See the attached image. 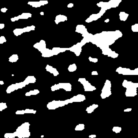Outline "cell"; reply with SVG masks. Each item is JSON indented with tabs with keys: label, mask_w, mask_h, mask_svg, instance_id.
Segmentation results:
<instances>
[{
	"label": "cell",
	"mask_w": 138,
	"mask_h": 138,
	"mask_svg": "<svg viewBox=\"0 0 138 138\" xmlns=\"http://www.w3.org/2000/svg\"><path fill=\"white\" fill-rule=\"evenodd\" d=\"M36 81V78L33 76H28L23 81L24 84L26 85H28L29 84H33Z\"/></svg>",
	"instance_id": "20"
},
{
	"label": "cell",
	"mask_w": 138,
	"mask_h": 138,
	"mask_svg": "<svg viewBox=\"0 0 138 138\" xmlns=\"http://www.w3.org/2000/svg\"><path fill=\"white\" fill-rule=\"evenodd\" d=\"M85 128V125L83 123H80L76 126L75 127V130H78V131H80V130H84Z\"/></svg>",
	"instance_id": "32"
},
{
	"label": "cell",
	"mask_w": 138,
	"mask_h": 138,
	"mask_svg": "<svg viewBox=\"0 0 138 138\" xmlns=\"http://www.w3.org/2000/svg\"><path fill=\"white\" fill-rule=\"evenodd\" d=\"M40 91L38 90H31L30 91H29L28 92H27L25 93V96H31L32 95H37V94L39 93Z\"/></svg>",
	"instance_id": "28"
},
{
	"label": "cell",
	"mask_w": 138,
	"mask_h": 138,
	"mask_svg": "<svg viewBox=\"0 0 138 138\" xmlns=\"http://www.w3.org/2000/svg\"><path fill=\"white\" fill-rule=\"evenodd\" d=\"M61 88L64 89L66 91L70 92L72 90V85L69 83H60L51 86V90L52 91H55Z\"/></svg>",
	"instance_id": "6"
},
{
	"label": "cell",
	"mask_w": 138,
	"mask_h": 138,
	"mask_svg": "<svg viewBox=\"0 0 138 138\" xmlns=\"http://www.w3.org/2000/svg\"><path fill=\"white\" fill-rule=\"evenodd\" d=\"M68 20V17L66 16L63 15H58L56 16L54 22L56 23V24H58L59 23L61 22H65Z\"/></svg>",
	"instance_id": "21"
},
{
	"label": "cell",
	"mask_w": 138,
	"mask_h": 138,
	"mask_svg": "<svg viewBox=\"0 0 138 138\" xmlns=\"http://www.w3.org/2000/svg\"><path fill=\"white\" fill-rule=\"evenodd\" d=\"M48 1H45V0H42L39 2H29L28 3V4H29L31 6H32L34 8H38L42 5H44L48 4Z\"/></svg>",
	"instance_id": "13"
},
{
	"label": "cell",
	"mask_w": 138,
	"mask_h": 138,
	"mask_svg": "<svg viewBox=\"0 0 138 138\" xmlns=\"http://www.w3.org/2000/svg\"><path fill=\"white\" fill-rule=\"evenodd\" d=\"M45 69H46V70L48 72L53 74V75L54 76V77H56V76L59 75V72L57 71V69L53 68V67L50 66V65H46V67H45Z\"/></svg>",
	"instance_id": "15"
},
{
	"label": "cell",
	"mask_w": 138,
	"mask_h": 138,
	"mask_svg": "<svg viewBox=\"0 0 138 138\" xmlns=\"http://www.w3.org/2000/svg\"><path fill=\"white\" fill-rule=\"evenodd\" d=\"M113 132H115V133H119L121 131V127H120L118 126H114L112 129Z\"/></svg>",
	"instance_id": "33"
},
{
	"label": "cell",
	"mask_w": 138,
	"mask_h": 138,
	"mask_svg": "<svg viewBox=\"0 0 138 138\" xmlns=\"http://www.w3.org/2000/svg\"><path fill=\"white\" fill-rule=\"evenodd\" d=\"M35 26H34V25H31V26H28L27 27H25V28H23V29H24V32H30L32 30H34L35 29Z\"/></svg>",
	"instance_id": "31"
},
{
	"label": "cell",
	"mask_w": 138,
	"mask_h": 138,
	"mask_svg": "<svg viewBox=\"0 0 138 138\" xmlns=\"http://www.w3.org/2000/svg\"><path fill=\"white\" fill-rule=\"evenodd\" d=\"M19 90V88H17V86L16 84H12L10 85V86H9L8 87V88H7V90H6V92L7 93H11L12 92H14L16 90Z\"/></svg>",
	"instance_id": "22"
},
{
	"label": "cell",
	"mask_w": 138,
	"mask_h": 138,
	"mask_svg": "<svg viewBox=\"0 0 138 138\" xmlns=\"http://www.w3.org/2000/svg\"><path fill=\"white\" fill-rule=\"evenodd\" d=\"M109 21H110V19H105V21H104V22H105V23H108Z\"/></svg>",
	"instance_id": "48"
},
{
	"label": "cell",
	"mask_w": 138,
	"mask_h": 138,
	"mask_svg": "<svg viewBox=\"0 0 138 138\" xmlns=\"http://www.w3.org/2000/svg\"><path fill=\"white\" fill-rule=\"evenodd\" d=\"M36 111L34 110H32V109H29L27 108L26 110H25V112L26 114L28 113H32V114H35L36 113Z\"/></svg>",
	"instance_id": "36"
},
{
	"label": "cell",
	"mask_w": 138,
	"mask_h": 138,
	"mask_svg": "<svg viewBox=\"0 0 138 138\" xmlns=\"http://www.w3.org/2000/svg\"><path fill=\"white\" fill-rule=\"evenodd\" d=\"M41 54L42 56L43 57H50L54 56L52 50L48 48L45 49L44 51L41 52Z\"/></svg>",
	"instance_id": "18"
},
{
	"label": "cell",
	"mask_w": 138,
	"mask_h": 138,
	"mask_svg": "<svg viewBox=\"0 0 138 138\" xmlns=\"http://www.w3.org/2000/svg\"><path fill=\"white\" fill-rule=\"evenodd\" d=\"M101 17V16L99 13L96 14H92L89 17L88 19L85 20V22L86 23H91L94 21H97Z\"/></svg>",
	"instance_id": "16"
},
{
	"label": "cell",
	"mask_w": 138,
	"mask_h": 138,
	"mask_svg": "<svg viewBox=\"0 0 138 138\" xmlns=\"http://www.w3.org/2000/svg\"><path fill=\"white\" fill-rule=\"evenodd\" d=\"M19 56L17 54H14L9 58V61H10L11 63H15L19 60Z\"/></svg>",
	"instance_id": "27"
},
{
	"label": "cell",
	"mask_w": 138,
	"mask_h": 138,
	"mask_svg": "<svg viewBox=\"0 0 138 138\" xmlns=\"http://www.w3.org/2000/svg\"><path fill=\"white\" fill-rule=\"evenodd\" d=\"M101 51H102V54L104 55L107 56L108 57H112L113 58H117L119 56L118 54H117V52H115V51H112L110 48L105 49H103Z\"/></svg>",
	"instance_id": "11"
},
{
	"label": "cell",
	"mask_w": 138,
	"mask_h": 138,
	"mask_svg": "<svg viewBox=\"0 0 138 138\" xmlns=\"http://www.w3.org/2000/svg\"><path fill=\"white\" fill-rule=\"evenodd\" d=\"M30 123L26 122L23 123L22 125L17 128L16 132L19 138H29L30 136V132L29 130Z\"/></svg>",
	"instance_id": "3"
},
{
	"label": "cell",
	"mask_w": 138,
	"mask_h": 138,
	"mask_svg": "<svg viewBox=\"0 0 138 138\" xmlns=\"http://www.w3.org/2000/svg\"><path fill=\"white\" fill-rule=\"evenodd\" d=\"M131 111H132V108H126V109H125V110H124L123 111H124L125 112H128Z\"/></svg>",
	"instance_id": "44"
},
{
	"label": "cell",
	"mask_w": 138,
	"mask_h": 138,
	"mask_svg": "<svg viewBox=\"0 0 138 138\" xmlns=\"http://www.w3.org/2000/svg\"><path fill=\"white\" fill-rule=\"evenodd\" d=\"M122 36L123 34L120 30L102 31L100 33L93 34L90 42L95 44L102 50L109 48L110 45L113 44L115 41Z\"/></svg>",
	"instance_id": "1"
},
{
	"label": "cell",
	"mask_w": 138,
	"mask_h": 138,
	"mask_svg": "<svg viewBox=\"0 0 138 138\" xmlns=\"http://www.w3.org/2000/svg\"><path fill=\"white\" fill-rule=\"evenodd\" d=\"M7 42V39H5L4 36H1L0 37V44H3L4 43H5Z\"/></svg>",
	"instance_id": "39"
},
{
	"label": "cell",
	"mask_w": 138,
	"mask_h": 138,
	"mask_svg": "<svg viewBox=\"0 0 138 138\" xmlns=\"http://www.w3.org/2000/svg\"><path fill=\"white\" fill-rule=\"evenodd\" d=\"M34 48L37 49L39 52H42L45 49H46V42L44 40H41L39 42L36 43L34 45Z\"/></svg>",
	"instance_id": "12"
},
{
	"label": "cell",
	"mask_w": 138,
	"mask_h": 138,
	"mask_svg": "<svg viewBox=\"0 0 138 138\" xmlns=\"http://www.w3.org/2000/svg\"><path fill=\"white\" fill-rule=\"evenodd\" d=\"M96 137H97V136H96V135H95V134H91V135H89V138H94Z\"/></svg>",
	"instance_id": "47"
},
{
	"label": "cell",
	"mask_w": 138,
	"mask_h": 138,
	"mask_svg": "<svg viewBox=\"0 0 138 138\" xmlns=\"http://www.w3.org/2000/svg\"><path fill=\"white\" fill-rule=\"evenodd\" d=\"M4 84V83L3 82V81H2V80L0 81V85H3Z\"/></svg>",
	"instance_id": "49"
},
{
	"label": "cell",
	"mask_w": 138,
	"mask_h": 138,
	"mask_svg": "<svg viewBox=\"0 0 138 138\" xmlns=\"http://www.w3.org/2000/svg\"><path fill=\"white\" fill-rule=\"evenodd\" d=\"M7 108V105L6 103H0V111H2L3 110Z\"/></svg>",
	"instance_id": "34"
},
{
	"label": "cell",
	"mask_w": 138,
	"mask_h": 138,
	"mask_svg": "<svg viewBox=\"0 0 138 138\" xmlns=\"http://www.w3.org/2000/svg\"><path fill=\"white\" fill-rule=\"evenodd\" d=\"M111 94V83L110 80L107 79L105 81L104 85L102 91H101L100 94L101 98L103 99H104L110 97Z\"/></svg>",
	"instance_id": "5"
},
{
	"label": "cell",
	"mask_w": 138,
	"mask_h": 138,
	"mask_svg": "<svg viewBox=\"0 0 138 138\" xmlns=\"http://www.w3.org/2000/svg\"><path fill=\"white\" fill-rule=\"evenodd\" d=\"M19 19H28L29 18L32 17V14L31 13H23L21 15H19Z\"/></svg>",
	"instance_id": "25"
},
{
	"label": "cell",
	"mask_w": 138,
	"mask_h": 138,
	"mask_svg": "<svg viewBox=\"0 0 138 138\" xmlns=\"http://www.w3.org/2000/svg\"><path fill=\"white\" fill-rule=\"evenodd\" d=\"M76 32L82 34V36L85 35V34H88V32L87 29L86 28V27L84 25L81 24H79L77 25L76 28Z\"/></svg>",
	"instance_id": "14"
},
{
	"label": "cell",
	"mask_w": 138,
	"mask_h": 138,
	"mask_svg": "<svg viewBox=\"0 0 138 138\" xmlns=\"http://www.w3.org/2000/svg\"><path fill=\"white\" fill-rule=\"evenodd\" d=\"M72 103H73V101H72V98L69 99L65 100H53L49 103L47 104L46 107L49 110H54L60 107H63L65 105Z\"/></svg>",
	"instance_id": "4"
},
{
	"label": "cell",
	"mask_w": 138,
	"mask_h": 138,
	"mask_svg": "<svg viewBox=\"0 0 138 138\" xmlns=\"http://www.w3.org/2000/svg\"><path fill=\"white\" fill-rule=\"evenodd\" d=\"M16 85H17V88L19 89H21V88H22L26 86V85L24 84V83L23 82H21V83H16Z\"/></svg>",
	"instance_id": "35"
},
{
	"label": "cell",
	"mask_w": 138,
	"mask_h": 138,
	"mask_svg": "<svg viewBox=\"0 0 138 138\" xmlns=\"http://www.w3.org/2000/svg\"><path fill=\"white\" fill-rule=\"evenodd\" d=\"M88 60L90 61L93 63H97L98 61V58H92L91 57H88Z\"/></svg>",
	"instance_id": "38"
},
{
	"label": "cell",
	"mask_w": 138,
	"mask_h": 138,
	"mask_svg": "<svg viewBox=\"0 0 138 138\" xmlns=\"http://www.w3.org/2000/svg\"><path fill=\"white\" fill-rule=\"evenodd\" d=\"M8 10V9H7L6 8H2L1 9V12H3V13H5V12H7V11Z\"/></svg>",
	"instance_id": "42"
},
{
	"label": "cell",
	"mask_w": 138,
	"mask_h": 138,
	"mask_svg": "<svg viewBox=\"0 0 138 138\" xmlns=\"http://www.w3.org/2000/svg\"><path fill=\"white\" fill-rule=\"evenodd\" d=\"M4 28V24L3 23H1L0 24V29H2Z\"/></svg>",
	"instance_id": "46"
},
{
	"label": "cell",
	"mask_w": 138,
	"mask_h": 138,
	"mask_svg": "<svg viewBox=\"0 0 138 138\" xmlns=\"http://www.w3.org/2000/svg\"><path fill=\"white\" fill-rule=\"evenodd\" d=\"M123 86L126 88L125 96L126 97H134L137 95V88H138V83H133L132 81L124 80L123 83Z\"/></svg>",
	"instance_id": "2"
},
{
	"label": "cell",
	"mask_w": 138,
	"mask_h": 138,
	"mask_svg": "<svg viewBox=\"0 0 138 138\" xmlns=\"http://www.w3.org/2000/svg\"><path fill=\"white\" fill-rule=\"evenodd\" d=\"M82 47L83 46L81 45L80 43H78L71 48H69V51L73 52L76 56H79L82 51Z\"/></svg>",
	"instance_id": "10"
},
{
	"label": "cell",
	"mask_w": 138,
	"mask_h": 138,
	"mask_svg": "<svg viewBox=\"0 0 138 138\" xmlns=\"http://www.w3.org/2000/svg\"><path fill=\"white\" fill-rule=\"evenodd\" d=\"M73 102H82L86 99V97L83 94H78L77 96H73L72 97Z\"/></svg>",
	"instance_id": "17"
},
{
	"label": "cell",
	"mask_w": 138,
	"mask_h": 138,
	"mask_svg": "<svg viewBox=\"0 0 138 138\" xmlns=\"http://www.w3.org/2000/svg\"><path fill=\"white\" fill-rule=\"evenodd\" d=\"M40 14H41V15H44V12H40Z\"/></svg>",
	"instance_id": "50"
},
{
	"label": "cell",
	"mask_w": 138,
	"mask_h": 138,
	"mask_svg": "<svg viewBox=\"0 0 138 138\" xmlns=\"http://www.w3.org/2000/svg\"><path fill=\"white\" fill-rule=\"evenodd\" d=\"M18 20H19V16H16V17H12L11 19V21H12V22H15L16 21H18Z\"/></svg>",
	"instance_id": "41"
},
{
	"label": "cell",
	"mask_w": 138,
	"mask_h": 138,
	"mask_svg": "<svg viewBox=\"0 0 138 138\" xmlns=\"http://www.w3.org/2000/svg\"><path fill=\"white\" fill-rule=\"evenodd\" d=\"M132 31L133 32H138V24H135L133 25L131 27Z\"/></svg>",
	"instance_id": "37"
},
{
	"label": "cell",
	"mask_w": 138,
	"mask_h": 138,
	"mask_svg": "<svg viewBox=\"0 0 138 138\" xmlns=\"http://www.w3.org/2000/svg\"><path fill=\"white\" fill-rule=\"evenodd\" d=\"M25 113V110H19L17 111L16 112V114H18V115H23V114H24Z\"/></svg>",
	"instance_id": "40"
},
{
	"label": "cell",
	"mask_w": 138,
	"mask_h": 138,
	"mask_svg": "<svg viewBox=\"0 0 138 138\" xmlns=\"http://www.w3.org/2000/svg\"><path fill=\"white\" fill-rule=\"evenodd\" d=\"M116 72L119 74L123 75H138V69L136 68L134 70H131L130 69L123 68L122 67H119L116 70Z\"/></svg>",
	"instance_id": "7"
},
{
	"label": "cell",
	"mask_w": 138,
	"mask_h": 138,
	"mask_svg": "<svg viewBox=\"0 0 138 138\" xmlns=\"http://www.w3.org/2000/svg\"><path fill=\"white\" fill-rule=\"evenodd\" d=\"M97 5L98 7L101 8V10L100 11L99 14L102 16L105 12H106V10L108 9H110L111 8H113V5L112 4L111 0H110V1H108V2H100L98 3L97 4Z\"/></svg>",
	"instance_id": "8"
},
{
	"label": "cell",
	"mask_w": 138,
	"mask_h": 138,
	"mask_svg": "<svg viewBox=\"0 0 138 138\" xmlns=\"http://www.w3.org/2000/svg\"><path fill=\"white\" fill-rule=\"evenodd\" d=\"M13 33L16 36H19L22 34L24 33V31L23 28H17L13 30Z\"/></svg>",
	"instance_id": "26"
},
{
	"label": "cell",
	"mask_w": 138,
	"mask_h": 138,
	"mask_svg": "<svg viewBox=\"0 0 138 138\" xmlns=\"http://www.w3.org/2000/svg\"><path fill=\"white\" fill-rule=\"evenodd\" d=\"M16 137H17L16 132H15L13 133H6L4 134L5 138H15Z\"/></svg>",
	"instance_id": "30"
},
{
	"label": "cell",
	"mask_w": 138,
	"mask_h": 138,
	"mask_svg": "<svg viewBox=\"0 0 138 138\" xmlns=\"http://www.w3.org/2000/svg\"><path fill=\"white\" fill-rule=\"evenodd\" d=\"M129 16V14L126 13L125 12H121L119 13V18L121 21H126Z\"/></svg>",
	"instance_id": "24"
},
{
	"label": "cell",
	"mask_w": 138,
	"mask_h": 138,
	"mask_svg": "<svg viewBox=\"0 0 138 138\" xmlns=\"http://www.w3.org/2000/svg\"><path fill=\"white\" fill-rule=\"evenodd\" d=\"M52 51L54 56L58 55L61 52H64L67 50H69V48H52Z\"/></svg>",
	"instance_id": "19"
},
{
	"label": "cell",
	"mask_w": 138,
	"mask_h": 138,
	"mask_svg": "<svg viewBox=\"0 0 138 138\" xmlns=\"http://www.w3.org/2000/svg\"><path fill=\"white\" fill-rule=\"evenodd\" d=\"M98 105L94 104L91 105V106L88 107L86 109V111L88 112V113H89V114L91 113L96 110V108H98Z\"/></svg>",
	"instance_id": "23"
},
{
	"label": "cell",
	"mask_w": 138,
	"mask_h": 138,
	"mask_svg": "<svg viewBox=\"0 0 138 138\" xmlns=\"http://www.w3.org/2000/svg\"><path fill=\"white\" fill-rule=\"evenodd\" d=\"M73 7V3H69L68 5V8H71Z\"/></svg>",
	"instance_id": "45"
},
{
	"label": "cell",
	"mask_w": 138,
	"mask_h": 138,
	"mask_svg": "<svg viewBox=\"0 0 138 138\" xmlns=\"http://www.w3.org/2000/svg\"><path fill=\"white\" fill-rule=\"evenodd\" d=\"M77 67L76 64H71L69 65V66L68 67V70L70 72L76 71L77 70Z\"/></svg>",
	"instance_id": "29"
},
{
	"label": "cell",
	"mask_w": 138,
	"mask_h": 138,
	"mask_svg": "<svg viewBox=\"0 0 138 138\" xmlns=\"http://www.w3.org/2000/svg\"><path fill=\"white\" fill-rule=\"evenodd\" d=\"M78 81L83 85L85 91H93L97 90V88L96 87L92 86L88 82V81L86 80L85 78H80L78 79Z\"/></svg>",
	"instance_id": "9"
},
{
	"label": "cell",
	"mask_w": 138,
	"mask_h": 138,
	"mask_svg": "<svg viewBox=\"0 0 138 138\" xmlns=\"http://www.w3.org/2000/svg\"><path fill=\"white\" fill-rule=\"evenodd\" d=\"M43 137H44V135H42L41 136V138H43Z\"/></svg>",
	"instance_id": "51"
},
{
	"label": "cell",
	"mask_w": 138,
	"mask_h": 138,
	"mask_svg": "<svg viewBox=\"0 0 138 138\" xmlns=\"http://www.w3.org/2000/svg\"><path fill=\"white\" fill-rule=\"evenodd\" d=\"M91 74L92 76H94V75H98V73L97 71H92Z\"/></svg>",
	"instance_id": "43"
}]
</instances>
